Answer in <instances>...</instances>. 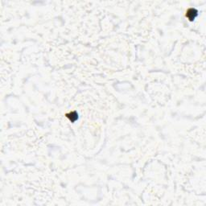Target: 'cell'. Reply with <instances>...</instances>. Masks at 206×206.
Listing matches in <instances>:
<instances>
[{
    "label": "cell",
    "mask_w": 206,
    "mask_h": 206,
    "mask_svg": "<svg viewBox=\"0 0 206 206\" xmlns=\"http://www.w3.org/2000/svg\"><path fill=\"white\" fill-rule=\"evenodd\" d=\"M198 16V11L195 8H188L186 11V17L189 21H193Z\"/></svg>",
    "instance_id": "6da1fadb"
},
{
    "label": "cell",
    "mask_w": 206,
    "mask_h": 206,
    "mask_svg": "<svg viewBox=\"0 0 206 206\" xmlns=\"http://www.w3.org/2000/svg\"><path fill=\"white\" fill-rule=\"evenodd\" d=\"M66 117H67L69 119L72 123H74L78 119V114L77 111H72V112H69L66 114Z\"/></svg>",
    "instance_id": "7a4b0ae2"
}]
</instances>
